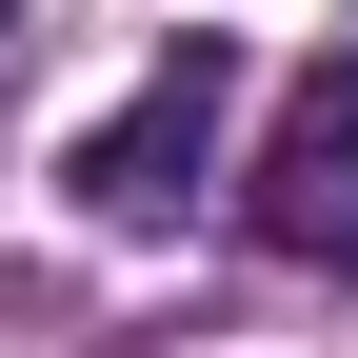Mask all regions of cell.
Listing matches in <instances>:
<instances>
[{"instance_id": "2", "label": "cell", "mask_w": 358, "mask_h": 358, "mask_svg": "<svg viewBox=\"0 0 358 358\" xmlns=\"http://www.w3.org/2000/svg\"><path fill=\"white\" fill-rule=\"evenodd\" d=\"M239 239L259 259H358V60H299L279 120L239 159Z\"/></svg>"}, {"instance_id": "3", "label": "cell", "mask_w": 358, "mask_h": 358, "mask_svg": "<svg viewBox=\"0 0 358 358\" xmlns=\"http://www.w3.org/2000/svg\"><path fill=\"white\" fill-rule=\"evenodd\" d=\"M0 40H20V0H0Z\"/></svg>"}, {"instance_id": "1", "label": "cell", "mask_w": 358, "mask_h": 358, "mask_svg": "<svg viewBox=\"0 0 358 358\" xmlns=\"http://www.w3.org/2000/svg\"><path fill=\"white\" fill-rule=\"evenodd\" d=\"M219 120H239V40H159V80L60 159V179H80V219H120V239H140V219H179V199L219 179Z\"/></svg>"}]
</instances>
